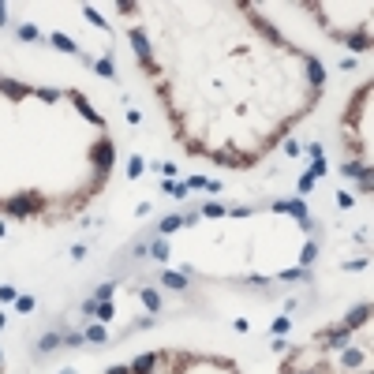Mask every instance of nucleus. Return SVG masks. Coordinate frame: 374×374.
<instances>
[{
	"instance_id": "obj_36",
	"label": "nucleus",
	"mask_w": 374,
	"mask_h": 374,
	"mask_svg": "<svg viewBox=\"0 0 374 374\" xmlns=\"http://www.w3.org/2000/svg\"><path fill=\"white\" fill-rule=\"evenodd\" d=\"M37 98H41V101H56L60 94H56V90H37Z\"/></svg>"
},
{
	"instance_id": "obj_4",
	"label": "nucleus",
	"mask_w": 374,
	"mask_h": 374,
	"mask_svg": "<svg viewBox=\"0 0 374 374\" xmlns=\"http://www.w3.org/2000/svg\"><path fill=\"white\" fill-rule=\"evenodd\" d=\"M153 367H157V356H139L135 363H131V374H153Z\"/></svg>"
},
{
	"instance_id": "obj_12",
	"label": "nucleus",
	"mask_w": 374,
	"mask_h": 374,
	"mask_svg": "<svg viewBox=\"0 0 374 374\" xmlns=\"http://www.w3.org/2000/svg\"><path fill=\"white\" fill-rule=\"evenodd\" d=\"M60 333H45V337H41V344H37V352H53V348H60Z\"/></svg>"
},
{
	"instance_id": "obj_33",
	"label": "nucleus",
	"mask_w": 374,
	"mask_h": 374,
	"mask_svg": "<svg viewBox=\"0 0 374 374\" xmlns=\"http://www.w3.org/2000/svg\"><path fill=\"white\" fill-rule=\"evenodd\" d=\"M165 191H172L176 198H184L187 195V184H165Z\"/></svg>"
},
{
	"instance_id": "obj_11",
	"label": "nucleus",
	"mask_w": 374,
	"mask_h": 374,
	"mask_svg": "<svg viewBox=\"0 0 374 374\" xmlns=\"http://www.w3.org/2000/svg\"><path fill=\"white\" fill-rule=\"evenodd\" d=\"M82 337H86V341H94V344H101V341H109V333H105V325H86Z\"/></svg>"
},
{
	"instance_id": "obj_21",
	"label": "nucleus",
	"mask_w": 374,
	"mask_h": 374,
	"mask_svg": "<svg viewBox=\"0 0 374 374\" xmlns=\"http://www.w3.org/2000/svg\"><path fill=\"white\" fill-rule=\"evenodd\" d=\"M75 101H79V112H82V116H90L94 123H101V116H98V112L90 109V105H86V98H79V94H75Z\"/></svg>"
},
{
	"instance_id": "obj_24",
	"label": "nucleus",
	"mask_w": 374,
	"mask_h": 374,
	"mask_svg": "<svg viewBox=\"0 0 374 374\" xmlns=\"http://www.w3.org/2000/svg\"><path fill=\"white\" fill-rule=\"evenodd\" d=\"M15 311L30 314V311H34V296H19V300H15Z\"/></svg>"
},
{
	"instance_id": "obj_35",
	"label": "nucleus",
	"mask_w": 374,
	"mask_h": 374,
	"mask_svg": "<svg viewBox=\"0 0 374 374\" xmlns=\"http://www.w3.org/2000/svg\"><path fill=\"white\" fill-rule=\"evenodd\" d=\"M337 202H341L344 210H352V206H356V195H344V191H341V198H337Z\"/></svg>"
},
{
	"instance_id": "obj_26",
	"label": "nucleus",
	"mask_w": 374,
	"mask_h": 374,
	"mask_svg": "<svg viewBox=\"0 0 374 374\" xmlns=\"http://www.w3.org/2000/svg\"><path fill=\"white\" fill-rule=\"evenodd\" d=\"M314 258H318V247H314V243H307L303 251H300V262L307 266V262H314Z\"/></svg>"
},
{
	"instance_id": "obj_13",
	"label": "nucleus",
	"mask_w": 374,
	"mask_h": 374,
	"mask_svg": "<svg viewBox=\"0 0 374 374\" xmlns=\"http://www.w3.org/2000/svg\"><path fill=\"white\" fill-rule=\"evenodd\" d=\"M165 284H169V288H176V292H184L187 288V277L184 273H165Z\"/></svg>"
},
{
	"instance_id": "obj_25",
	"label": "nucleus",
	"mask_w": 374,
	"mask_h": 374,
	"mask_svg": "<svg viewBox=\"0 0 374 374\" xmlns=\"http://www.w3.org/2000/svg\"><path fill=\"white\" fill-rule=\"evenodd\" d=\"M94 71L105 75V79H112V60H109V56H105V60H98V64H94Z\"/></svg>"
},
{
	"instance_id": "obj_28",
	"label": "nucleus",
	"mask_w": 374,
	"mask_h": 374,
	"mask_svg": "<svg viewBox=\"0 0 374 374\" xmlns=\"http://www.w3.org/2000/svg\"><path fill=\"white\" fill-rule=\"evenodd\" d=\"M0 300H4V303H15V300H19V292L12 288V284H0Z\"/></svg>"
},
{
	"instance_id": "obj_32",
	"label": "nucleus",
	"mask_w": 374,
	"mask_h": 374,
	"mask_svg": "<svg viewBox=\"0 0 374 374\" xmlns=\"http://www.w3.org/2000/svg\"><path fill=\"white\" fill-rule=\"evenodd\" d=\"M202 214H206V217H221V214H225V210H221V206H217V202H206V206H202Z\"/></svg>"
},
{
	"instance_id": "obj_7",
	"label": "nucleus",
	"mask_w": 374,
	"mask_h": 374,
	"mask_svg": "<svg viewBox=\"0 0 374 374\" xmlns=\"http://www.w3.org/2000/svg\"><path fill=\"white\" fill-rule=\"evenodd\" d=\"M307 79H311L314 86H322V82H325V71H322V64L314 60V56H307Z\"/></svg>"
},
{
	"instance_id": "obj_3",
	"label": "nucleus",
	"mask_w": 374,
	"mask_h": 374,
	"mask_svg": "<svg viewBox=\"0 0 374 374\" xmlns=\"http://www.w3.org/2000/svg\"><path fill=\"white\" fill-rule=\"evenodd\" d=\"M30 210H37V198H30V195L8 198V214H12V217H23V214H30Z\"/></svg>"
},
{
	"instance_id": "obj_38",
	"label": "nucleus",
	"mask_w": 374,
	"mask_h": 374,
	"mask_svg": "<svg viewBox=\"0 0 374 374\" xmlns=\"http://www.w3.org/2000/svg\"><path fill=\"white\" fill-rule=\"evenodd\" d=\"M284 153H292V157H296V153H300V142L288 139V142H284Z\"/></svg>"
},
{
	"instance_id": "obj_39",
	"label": "nucleus",
	"mask_w": 374,
	"mask_h": 374,
	"mask_svg": "<svg viewBox=\"0 0 374 374\" xmlns=\"http://www.w3.org/2000/svg\"><path fill=\"white\" fill-rule=\"evenodd\" d=\"M109 374H131V367H109Z\"/></svg>"
},
{
	"instance_id": "obj_16",
	"label": "nucleus",
	"mask_w": 374,
	"mask_h": 374,
	"mask_svg": "<svg viewBox=\"0 0 374 374\" xmlns=\"http://www.w3.org/2000/svg\"><path fill=\"white\" fill-rule=\"evenodd\" d=\"M150 255H153V258H157V262H165V258H169V243H165V239H153V247H150Z\"/></svg>"
},
{
	"instance_id": "obj_41",
	"label": "nucleus",
	"mask_w": 374,
	"mask_h": 374,
	"mask_svg": "<svg viewBox=\"0 0 374 374\" xmlns=\"http://www.w3.org/2000/svg\"><path fill=\"white\" fill-rule=\"evenodd\" d=\"M4 232H8V228H4V225H0V236H4Z\"/></svg>"
},
{
	"instance_id": "obj_31",
	"label": "nucleus",
	"mask_w": 374,
	"mask_h": 374,
	"mask_svg": "<svg viewBox=\"0 0 374 374\" xmlns=\"http://www.w3.org/2000/svg\"><path fill=\"white\" fill-rule=\"evenodd\" d=\"M281 277H284V281H303V277H307V270H303V266H300V270H284Z\"/></svg>"
},
{
	"instance_id": "obj_6",
	"label": "nucleus",
	"mask_w": 374,
	"mask_h": 374,
	"mask_svg": "<svg viewBox=\"0 0 374 374\" xmlns=\"http://www.w3.org/2000/svg\"><path fill=\"white\" fill-rule=\"evenodd\" d=\"M184 225H187V217L172 214V217H165V221L157 225V232H161V236H172V232H176V228H184Z\"/></svg>"
},
{
	"instance_id": "obj_17",
	"label": "nucleus",
	"mask_w": 374,
	"mask_h": 374,
	"mask_svg": "<svg viewBox=\"0 0 374 374\" xmlns=\"http://www.w3.org/2000/svg\"><path fill=\"white\" fill-rule=\"evenodd\" d=\"M359 359H363V352H359V348H348V352L341 356V363H344V367H359Z\"/></svg>"
},
{
	"instance_id": "obj_2",
	"label": "nucleus",
	"mask_w": 374,
	"mask_h": 374,
	"mask_svg": "<svg viewBox=\"0 0 374 374\" xmlns=\"http://www.w3.org/2000/svg\"><path fill=\"white\" fill-rule=\"evenodd\" d=\"M90 161L98 165V172H105V169L112 165V142H109V139L94 142V146H90Z\"/></svg>"
},
{
	"instance_id": "obj_19",
	"label": "nucleus",
	"mask_w": 374,
	"mask_h": 374,
	"mask_svg": "<svg viewBox=\"0 0 374 374\" xmlns=\"http://www.w3.org/2000/svg\"><path fill=\"white\" fill-rule=\"evenodd\" d=\"M19 37H23V41H37V37H41V34H37V26L23 23V26H19Z\"/></svg>"
},
{
	"instance_id": "obj_15",
	"label": "nucleus",
	"mask_w": 374,
	"mask_h": 374,
	"mask_svg": "<svg viewBox=\"0 0 374 374\" xmlns=\"http://www.w3.org/2000/svg\"><path fill=\"white\" fill-rule=\"evenodd\" d=\"M112 314H116V307H112V303H98L94 318H98V322H112Z\"/></svg>"
},
{
	"instance_id": "obj_22",
	"label": "nucleus",
	"mask_w": 374,
	"mask_h": 374,
	"mask_svg": "<svg viewBox=\"0 0 374 374\" xmlns=\"http://www.w3.org/2000/svg\"><path fill=\"white\" fill-rule=\"evenodd\" d=\"M142 303H146L150 311H157V307H161V300H157V292H153V288H142Z\"/></svg>"
},
{
	"instance_id": "obj_5",
	"label": "nucleus",
	"mask_w": 374,
	"mask_h": 374,
	"mask_svg": "<svg viewBox=\"0 0 374 374\" xmlns=\"http://www.w3.org/2000/svg\"><path fill=\"white\" fill-rule=\"evenodd\" d=\"M0 90H4L8 98H12V101H19V98H26V94H30V90H26L23 82H12V79H0Z\"/></svg>"
},
{
	"instance_id": "obj_1",
	"label": "nucleus",
	"mask_w": 374,
	"mask_h": 374,
	"mask_svg": "<svg viewBox=\"0 0 374 374\" xmlns=\"http://www.w3.org/2000/svg\"><path fill=\"white\" fill-rule=\"evenodd\" d=\"M273 214H292L296 221H300V228H311V217H307V206L300 202V198H292V202H273Z\"/></svg>"
},
{
	"instance_id": "obj_23",
	"label": "nucleus",
	"mask_w": 374,
	"mask_h": 374,
	"mask_svg": "<svg viewBox=\"0 0 374 374\" xmlns=\"http://www.w3.org/2000/svg\"><path fill=\"white\" fill-rule=\"evenodd\" d=\"M217 161L228 165V169H239V165H243V157H236V153H217Z\"/></svg>"
},
{
	"instance_id": "obj_9",
	"label": "nucleus",
	"mask_w": 374,
	"mask_h": 374,
	"mask_svg": "<svg viewBox=\"0 0 374 374\" xmlns=\"http://www.w3.org/2000/svg\"><path fill=\"white\" fill-rule=\"evenodd\" d=\"M367 314H370V307H367V303L356 307V311L348 314V322H344V329H356V325H363V322H367Z\"/></svg>"
},
{
	"instance_id": "obj_40",
	"label": "nucleus",
	"mask_w": 374,
	"mask_h": 374,
	"mask_svg": "<svg viewBox=\"0 0 374 374\" xmlns=\"http://www.w3.org/2000/svg\"><path fill=\"white\" fill-rule=\"evenodd\" d=\"M4 23H8V8L0 4V26H4Z\"/></svg>"
},
{
	"instance_id": "obj_27",
	"label": "nucleus",
	"mask_w": 374,
	"mask_h": 374,
	"mask_svg": "<svg viewBox=\"0 0 374 374\" xmlns=\"http://www.w3.org/2000/svg\"><path fill=\"white\" fill-rule=\"evenodd\" d=\"M348 49L363 53V49H367V37H363V34H352V37H348Z\"/></svg>"
},
{
	"instance_id": "obj_34",
	"label": "nucleus",
	"mask_w": 374,
	"mask_h": 374,
	"mask_svg": "<svg viewBox=\"0 0 374 374\" xmlns=\"http://www.w3.org/2000/svg\"><path fill=\"white\" fill-rule=\"evenodd\" d=\"M86 337H82V333H68V337H64V344H71V348H79V344H82Z\"/></svg>"
},
{
	"instance_id": "obj_29",
	"label": "nucleus",
	"mask_w": 374,
	"mask_h": 374,
	"mask_svg": "<svg viewBox=\"0 0 374 374\" xmlns=\"http://www.w3.org/2000/svg\"><path fill=\"white\" fill-rule=\"evenodd\" d=\"M325 169H329V165H325V157H314V165H311V172H307V176L314 180V176H322Z\"/></svg>"
},
{
	"instance_id": "obj_18",
	"label": "nucleus",
	"mask_w": 374,
	"mask_h": 374,
	"mask_svg": "<svg viewBox=\"0 0 374 374\" xmlns=\"http://www.w3.org/2000/svg\"><path fill=\"white\" fill-rule=\"evenodd\" d=\"M344 341H348V329H344V325L329 333V348H344Z\"/></svg>"
},
{
	"instance_id": "obj_8",
	"label": "nucleus",
	"mask_w": 374,
	"mask_h": 374,
	"mask_svg": "<svg viewBox=\"0 0 374 374\" xmlns=\"http://www.w3.org/2000/svg\"><path fill=\"white\" fill-rule=\"evenodd\" d=\"M131 45H135L139 60H150V45H146V34L142 30H131Z\"/></svg>"
},
{
	"instance_id": "obj_43",
	"label": "nucleus",
	"mask_w": 374,
	"mask_h": 374,
	"mask_svg": "<svg viewBox=\"0 0 374 374\" xmlns=\"http://www.w3.org/2000/svg\"><path fill=\"white\" fill-rule=\"evenodd\" d=\"M0 363H4V356H0Z\"/></svg>"
},
{
	"instance_id": "obj_42",
	"label": "nucleus",
	"mask_w": 374,
	"mask_h": 374,
	"mask_svg": "<svg viewBox=\"0 0 374 374\" xmlns=\"http://www.w3.org/2000/svg\"><path fill=\"white\" fill-rule=\"evenodd\" d=\"M64 374H75V370H64Z\"/></svg>"
},
{
	"instance_id": "obj_10",
	"label": "nucleus",
	"mask_w": 374,
	"mask_h": 374,
	"mask_svg": "<svg viewBox=\"0 0 374 374\" xmlns=\"http://www.w3.org/2000/svg\"><path fill=\"white\" fill-rule=\"evenodd\" d=\"M49 41H53V45H56V49H60V53H79V45H75V41H71L68 34H53Z\"/></svg>"
},
{
	"instance_id": "obj_37",
	"label": "nucleus",
	"mask_w": 374,
	"mask_h": 374,
	"mask_svg": "<svg viewBox=\"0 0 374 374\" xmlns=\"http://www.w3.org/2000/svg\"><path fill=\"white\" fill-rule=\"evenodd\" d=\"M161 172H165V176H176V165H172V161H161V165H157Z\"/></svg>"
},
{
	"instance_id": "obj_30",
	"label": "nucleus",
	"mask_w": 374,
	"mask_h": 374,
	"mask_svg": "<svg viewBox=\"0 0 374 374\" xmlns=\"http://www.w3.org/2000/svg\"><path fill=\"white\" fill-rule=\"evenodd\" d=\"M86 19H90L94 26H101V30H109V23H105V19H101L98 12H94V8H86Z\"/></svg>"
},
{
	"instance_id": "obj_14",
	"label": "nucleus",
	"mask_w": 374,
	"mask_h": 374,
	"mask_svg": "<svg viewBox=\"0 0 374 374\" xmlns=\"http://www.w3.org/2000/svg\"><path fill=\"white\" fill-rule=\"evenodd\" d=\"M112 292H116V284H112V281H105L101 288L94 292V300H98V303H109V300H112Z\"/></svg>"
},
{
	"instance_id": "obj_20",
	"label": "nucleus",
	"mask_w": 374,
	"mask_h": 374,
	"mask_svg": "<svg viewBox=\"0 0 374 374\" xmlns=\"http://www.w3.org/2000/svg\"><path fill=\"white\" fill-rule=\"evenodd\" d=\"M142 169H146V161H142V157H131V161H128V176H131V180L142 176Z\"/></svg>"
}]
</instances>
